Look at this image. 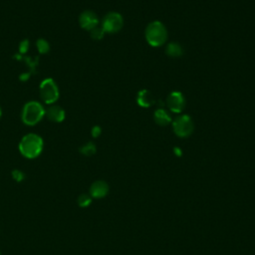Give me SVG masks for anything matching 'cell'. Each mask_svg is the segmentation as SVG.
Wrapping results in <instances>:
<instances>
[{
  "label": "cell",
  "instance_id": "ffe728a7",
  "mask_svg": "<svg viewBox=\"0 0 255 255\" xmlns=\"http://www.w3.org/2000/svg\"><path fill=\"white\" fill-rule=\"evenodd\" d=\"M101 133H102V130H101V128H100L99 126L93 127V129H92V131H91V134H92V136H93L94 138H98V137L101 135Z\"/></svg>",
  "mask_w": 255,
  "mask_h": 255
},
{
  "label": "cell",
  "instance_id": "2e32d148",
  "mask_svg": "<svg viewBox=\"0 0 255 255\" xmlns=\"http://www.w3.org/2000/svg\"><path fill=\"white\" fill-rule=\"evenodd\" d=\"M90 34H91V37L94 39V40H101L103 39L104 35H105V31L103 30V28L101 26H97L95 27L94 29H92L90 31Z\"/></svg>",
  "mask_w": 255,
  "mask_h": 255
},
{
  "label": "cell",
  "instance_id": "5bb4252c",
  "mask_svg": "<svg viewBox=\"0 0 255 255\" xmlns=\"http://www.w3.org/2000/svg\"><path fill=\"white\" fill-rule=\"evenodd\" d=\"M36 47L40 54H47L50 51V45L45 39H38L36 42Z\"/></svg>",
  "mask_w": 255,
  "mask_h": 255
},
{
  "label": "cell",
  "instance_id": "44dd1931",
  "mask_svg": "<svg viewBox=\"0 0 255 255\" xmlns=\"http://www.w3.org/2000/svg\"><path fill=\"white\" fill-rule=\"evenodd\" d=\"M174 153H175L176 156H180L181 155V151L178 148H174Z\"/></svg>",
  "mask_w": 255,
  "mask_h": 255
},
{
  "label": "cell",
  "instance_id": "7a4b0ae2",
  "mask_svg": "<svg viewBox=\"0 0 255 255\" xmlns=\"http://www.w3.org/2000/svg\"><path fill=\"white\" fill-rule=\"evenodd\" d=\"M144 36L152 47H161L168 39V31L162 22L153 21L145 28Z\"/></svg>",
  "mask_w": 255,
  "mask_h": 255
},
{
  "label": "cell",
  "instance_id": "9c48e42d",
  "mask_svg": "<svg viewBox=\"0 0 255 255\" xmlns=\"http://www.w3.org/2000/svg\"><path fill=\"white\" fill-rule=\"evenodd\" d=\"M65 111L57 105H50L47 110H45V116L54 123H61L65 119Z\"/></svg>",
  "mask_w": 255,
  "mask_h": 255
},
{
  "label": "cell",
  "instance_id": "ac0fdd59",
  "mask_svg": "<svg viewBox=\"0 0 255 255\" xmlns=\"http://www.w3.org/2000/svg\"><path fill=\"white\" fill-rule=\"evenodd\" d=\"M29 50V41L27 39H24L19 44V53L25 54Z\"/></svg>",
  "mask_w": 255,
  "mask_h": 255
},
{
  "label": "cell",
  "instance_id": "30bf717a",
  "mask_svg": "<svg viewBox=\"0 0 255 255\" xmlns=\"http://www.w3.org/2000/svg\"><path fill=\"white\" fill-rule=\"evenodd\" d=\"M137 103L142 108H150L156 103V99L149 90H141L137 96Z\"/></svg>",
  "mask_w": 255,
  "mask_h": 255
},
{
  "label": "cell",
  "instance_id": "277c9868",
  "mask_svg": "<svg viewBox=\"0 0 255 255\" xmlns=\"http://www.w3.org/2000/svg\"><path fill=\"white\" fill-rule=\"evenodd\" d=\"M172 130L177 137L188 138L194 133V121L189 115L178 116L172 122Z\"/></svg>",
  "mask_w": 255,
  "mask_h": 255
},
{
  "label": "cell",
  "instance_id": "9a60e30c",
  "mask_svg": "<svg viewBox=\"0 0 255 255\" xmlns=\"http://www.w3.org/2000/svg\"><path fill=\"white\" fill-rule=\"evenodd\" d=\"M80 152L85 156H93L96 153V145L93 142H87L81 147Z\"/></svg>",
  "mask_w": 255,
  "mask_h": 255
},
{
  "label": "cell",
  "instance_id": "8fae6325",
  "mask_svg": "<svg viewBox=\"0 0 255 255\" xmlns=\"http://www.w3.org/2000/svg\"><path fill=\"white\" fill-rule=\"evenodd\" d=\"M109 192V187L108 185L105 183V181L102 180H98L96 183H94L90 189V193L92 195V197L94 198H104Z\"/></svg>",
  "mask_w": 255,
  "mask_h": 255
},
{
  "label": "cell",
  "instance_id": "7402d4cb",
  "mask_svg": "<svg viewBox=\"0 0 255 255\" xmlns=\"http://www.w3.org/2000/svg\"><path fill=\"white\" fill-rule=\"evenodd\" d=\"M1 115H2V110H1V108H0V118H1Z\"/></svg>",
  "mask_w": 255,
  "mask_h": 255
},
{
  "label": "cell",
  "instance_id": "6da1fadb",
  "mask_svg": "<svg viewBox=\"0 0 255 255\" xmlns=\"http://www.w3.org/2000/svg\"><path fill=\"white\" fill-rule=\"evenodd\" d=\"M43 140L36 134H27L19 142L20 153L28 159L37 158L43 150Z\"/></svg>",
  "mask_w": 255,
  "mask_h": 255
},
{
  "label": "cell",
  "instance_id": "e0dca14e",
  "mask_svg": "<svg viewBox=\"0 0 255 255\" xmlns=\"http://www.w3.org/2000/svg\"><path fill=\"white\" fill-rule=\"evenodd\" d=\"M91 201H92L91 198H90L89 196H87V195H82V196H80L79 198H78V203H79V205L82 206V207L88 206V205L91 203Z\"/></svg>",
  "mask_w": 255,
  "mask_h": 255
},
{
  "label": "cell",
  "instance_id": "7c38bea8",
  "mask_svg": "<svg viewBox=\"0 0 255 255\" xmlns=\"http://www.w3.org/2000/svg\"><path fill=\"white\" fill-rule=\"evenodd\" d=\"M154 120L159 126H168L171 123V118L169 113L162 108L158 109L154 113Z\"/></svg>",
  "mask_w": 255,
  "mask_h": 255
},
{
  "label": "cell",
  "instance_id": "3957f363",
  "mask_svg": "<svg viewBox=\"0 0 255 255\" xmlns=\"http://www.w3.org/2000/svg\"><path fill=\"white\" fill-rule=\"evenodd\" d=\"M45 117V109L37 101L27 102L22 110V122L27 126L37 125Z\"/></svg>",
  "mask_w": 255,
  "mask_h": 255
},
{
  "label": "cell",
  "instance_id": "ba28073f",
  "mask_svg": "<svg viewBox=\"0 0 255 255\" xmlns=\"http://www.w3.org/2000/svg\"><path fill=\"white\" fill-rule=\"evenodd\" d=\"M80 26L88 31H91L99 25V18L97 14L91 10H86L81 13L79 17Z\"/></svg>",
  "mask_w": 255,
  "mask_h": 255
},
{
  "label": "cell",
  "instance_id": "4fadbf2b",
  "mask_svg": "<svg viewBox=\"0 0 255 255\" xmlns=\"http://www.w3.org/2000/svg\"><path fill=\"white\" fill-rule=\"evenodd\" d=\"M166 53L172 58H176V57H180L184 53L183 47H181L178 43L175 42H171L170 43L167 48H166Z\"/></svg>",
  "mask_w": 255,
  "mask_h": 255
},
{
  "label": "cell",
  "instance_id": "5b68a950",
  "mask_svg": "<svg viewBox=\"0 0 255 255\" xmlns=\"http://www.w3.org/2000/svg\"><path fill=\"white\" fill-rule=\"evenodd\" d=\"M59 88L52 78L43 80L40 84V98L45 104L53 105L59 98Z\"/></svg>",
  "mask_w": 255,
  "mask_h": 255
},
{
  "label": "cell",
  "instance_id": "d6986e66",
  "mask_svg": "<svg viewBox=\"0 0 255 255\" xmlns=\"http://www.w3.org/2000/svg\"><path fill=\"white\" fill-rule=\"evenodd\" d=\"M12 174H13V177L17 180V181H20V180H22L23 178H24V173L23 172H21L20 170H13V172H12Z\"/></svg>",
  "mask_w": 255,
  "mask_h": 255
},
{
  "label": "cell",
  "instance_id": "52a82bcc",
  "mask_svg": "<svg viewBox=\"0 0 255 255\" xmlns=\"http://www.w3.org/2000/svg\"><path fill=\"white\" fill-rule=\"evenodd\" d=\"M167 105L172 113L179 114V113H181V111L184 110V108L186 106L185 96L183 95V93H180L178 91L171 92L168 96Z\"/></svg>",
  "mask_w": 255,
  "mask_h": 255
},
{
  "label": "cell",
  "instance_id": "8992f818",
  "mask_svg": "<svg viewBox=\"0 0 255 255\" xmlns=\"http://www.w3.org/2000/svg\"><path fill=\"white\" fill-rule=\"evenodd\" d=\"M124 25V19L122 15L118 12H110L105 15L102 21L101 27L105 33H117L119 32Z\"/></svg>",
  "mask_w": 255,
  "mask_h": 255
}]
</instances>
